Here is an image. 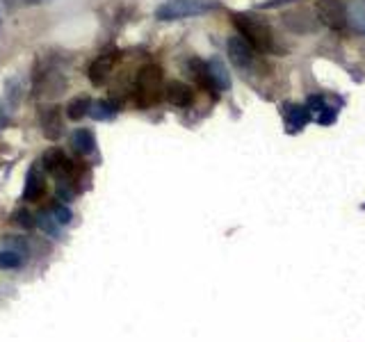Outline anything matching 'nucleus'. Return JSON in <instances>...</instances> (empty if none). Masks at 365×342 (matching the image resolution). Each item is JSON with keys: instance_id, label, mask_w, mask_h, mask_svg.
<instances>
[{"instance_id": "5", "label": "nucleus", "mask_w": 365, "mask_h": 342, "mask_svg": "<svg viewBox=\"0 0 365 342\" xmlns=\"http://www.w3.org/2000/svg\"><path fill=\"white\" fill-rule=\"evenodd\" d=\"M318 19L329 30H343L347 26V5L343 0H320Z\"/></svg>"}, {"instance_id": "6", "label": "nucleus", "mask_w": 365, "mask_h": 342, "mask_svg": "<svg viewBox=\"0 0 365 342\" xmlns=\"http://www.w3.org/2000/svg\"><path fill=\"white\" fill-rule=\"evenodd\" d=\"M281 114H284V124H286V130L288 133H300L306 126L311 124L313 114L311 110L306 108V105H300V103H284L281 105Z\"/></svg>"}, {"instance_id": "3", "label": "nucleus", "mask_w": 365, "mask_h": 342, "mask_svg": "<svg viewBox=\"0 0 365 342\" xmlns=\"http://www.w3.org/2000/svg\"><path fill=\"white\" fill-rule=\"evenodd\" d=\"M162 92V69L157 64H146L137 73V103L142 108H148V105L157 103Z\"/></svg>"}, {"instance_id": "17", "label": "nucleus", "mask_w": 365, "mask_h": 342, "mask_svg": "<svg viewBox=\"0 0 365 342\" xmlns=\"http://www.w3.org/2000/svg\"><path fill=\"white\" fill-rule=\"evenodd\" d=\"M37 226L46 235H51V238H57V235H60V224H57V219L53 217L51 210H41V213L37 215Z\"/></svg>"}, {"instance_id": "22", "label": "nucleus", "mask_w": 365, "mask_h": 342, "mask_svg": "<svg viewBox=\"0 0 365 342\" xmlns=\"http://www.w3.org/2000/svg\"><path fill=\"white\" fill-rule=\"evenodd\" d=\"M51 213H53V217L57 219V224H60V226H66L73 219L71 210L66 206H62V203H55V206L51 208Z\"/></svg>"}, {"instance_id": "19", "label": "nucleus", "mask_w": 365, "mask_h": 342, "mask_svg": "<svg viewBox=\"0 0 365 342\" xmlns=\"http://www.w3.org/2000/svg\"><path fill=\"white\" fill-rule=\"evenodd\" d=\"M114 105L112 103H107V101H96V103H91V108H89V114L94 117L96 121H105V119H112L114 117Z\"/></svg>"}, {"instance_id": "27", "label": "nucleus", "mask_w": 365, "mask_h": 342, "mask_svg": "<svg viewBox=\"0 0 365 342\" xmlns=\"http://www.w3.org/2000/svg\"><path fill=\"white\" fill-rule=\"evenodd\" d=\"M361 208H363V210H365V206H361Z\"/></svg>"}, {"instance_id": "23", "label": "nucleus", "mask_w": 365, "mask_h": 342, "mask_svg": "<svg viewBox=\"0 0 365 342\" xmlns=\"http://www.w3.org/2000/svg\"><path fill=\"white\" fill-rule=\"evenodd\" d=\"M14 222L19 224L21 228H26V231H30V228H35V226H37L35 215H32L30 210H19V213L14 215Z\"/></svg>"}, {"instance_id": "20", "label": "nucleus", "mask_w": 365, "mask_h": 342, "mask_svg": "<svg viewBox=\"0 0 365 342\" xmlns=\"http://www.w3.org/2000/svg\"><path fill=\"white\" fill-rule=\"evenodd\" d=\"M23 265V256H19L12 249L0 251V270H19Z\"/></svg>"}, {"instance_id": "25", "label": "nucleus", "mask_w": 365, "mask_h": 342, "mask_svg": "<svg viewBox=\"0 0 365 342\" xmlns=\"http://www.w3.org/2000/svg\"><path fill=\"white\" fill-rule=\"evenodd\" d=\"M21 5H41V3H48V0H16Z\"/></svg>"}, {"instance_id": "16", "label": "nucleus", "mask_w": 365, "mask_h": 342, "mask_svg": "<svg viewBox=\"0 0 365 342\" xmlns=\"http://www.w3.org/2000/svg\"><path fill=\"white\" fill-rule=\"evenodd\" d=\"M347 23L354 28V32L365 35V0H352L347 5Z\"/></svg>"}, {"instance_id": "12", "label": "nucleus", "mask_w": 365, "mask_h": 342, "mask_svg": "<svg viewBox=\"0 0 365 342\" xmlns=\"http://www.w3.org/2000/svg\"><path fill=\"white\" fill-rule=\"evenodd\" d=\"M46 194V178L39 167H30L26 176V187H23V199L26 201H39Z\"/></svg>"}, {"instance_id": "13", "label": "nucleus", "mask_w": 365, "mask_h": 342, "mask_svg": "<svg viewBox=\"0 0 365 342\" xmlns=\"http://www.w3.org/2000/svg\"><path fill=\"white\" fill-rule=\"evenodd\" d=\"M205 69H208V78L215 92H226L231 87V73L224 67V62L219 57H212L210 62H205Z\"/></svg>"}, {"instance_id": "14", "label": "nucleus", "mask_w": 365, "mask_h": 342, "mask_svg": "<svg viewBox=\"0 0 365 342\" xmlns=\"http://www.w3.org/2000/svg\"><path fill=\"white\" fill-rule=\"evenodd\" d=\"M164 99H167L171 105H176V108H187V105L192 103L194 94L185 83L173 80V83H169L167 87H164Z\"/></svg>"}, {"instance_id": "11", "label": "nucleus", "mask_w": 365, "mask_h": 342, "mask_svg": "<svg viewBox=\"0 0 365 342\" xmlns=\"http://www.w3.org/2000/svg\"><path fill=\"white\" fill-rule=\"evenodd\" d=\"M114 62H117V57H114L112 53H105L101 57H96L94 64L89 67V80H91V83H94L96 87L105 85L107 80H110V76H112Z\"/></svg>"}, {"instance_id": "9", "label": "nucleus", "mask_w": 365, "mask_h": 342, "mask_svg": "<svg viewBox=\"0 0 365 342\" xmlns=\"http://www.w3.org/2000/svg\"><path fill=\"white\" fill-rule=\"evenodd\" d=\"M41 167L46 171H51L53 176L57 178H69L71 171H73V165L69 160H66L64 151L62 149H51L44 153V160H41Z\"/></svg>"}, {"instance_id": "26", "label": "nucleus", "mask_w": 365, "mask_h": 342, "mask_svg": "<svg viewBox=\"0 0 365 342\" xmlns=\"http://www.w3.org/2000/svg\"><path fill=\"white\" fill-rule=\"evenodd\" d=\"M0 124H3V112H0Z\"/></svg>"}, {"instance_id": "4", "label": "nucleus", "mask_w": 365, "mask_h": 342, "mask_svg": "<svg viewBox=\"0 0 365 342\" xmlns=\"http://www.w3.org/2000/svg\"><path fill=\"white\" fill-rule=\"evenodd\" d=\"M226 51H228V57H231V62L235 64L238 69H251L256 60H258V51L247 42V39L242 35H235V37H228V42H226Z\"/></svg>"}, {"instance_id": "10", "label": "nucleus", "mask_w": 365, "mask_h": 342, "mask_svg": "<svg viewBox=\"0 0 365 342\" xmlns=\"http://www.w3.org/2000/svg\"><path fill=\"white\" fill-rule=\"evenodd\" d=\"M66 89V78L57 71H48L39 80V96L41 99H60Z\"/></svg>"}, {"instance_id": "15", "label": "nucleus", "mask_w": 365, "mask_h": 342, "mask_svg": "<svg viewBox=\"0 0 365 342\" xmlns=\"http://www.w3.org/2000/svg\"><path fill=\"white\" fill-rule=\"evenodd\" d=\"M71 146L78 156H89V153H94L96 149V140H94V135H91V130L80 128L71 135Z\"/></svg>"}, {"instance_id": "8", "label": "nucleus", "mask_w": 365, "mask_h": 342, "mask_svg": "<svg viewBox=\"0 0 365 342\" xmlns=\"http://www.w3.org/2000/svg\"><path fill=\"white\" fill-rule=\"evenodd\" d=\"M306 108L311 110V114L320 126H331L336 121L338 110L334 105H329V101L322 94H311L309 99H306Z\"/></svg>"}, {"instance_id": "21", "label": "nucleus", "mask_w": 365, "mask_h": 342, "mask_svg": "<svg viewBox=\"0 0 365 342\" xmlns=\"http://www.w3.org/2000/svg\"><path fill=\"white\" fill-rule=\"evenodd\" d=\"M3 244H5V249H12L19 256H28V242L23 238H16V235H5ZM23 260H26V258H23Z\"/></svg>"}, {"instance_id": "18", "label": "nucleus", "mask_w": 365, "mask_h": 342, "mask_svg": "<svg viewBox=\"0 0 365 342\" xmlns=\"http://www.w3.org/2000/svg\"><path fill=\"white\" fill-rule=\"evenodd\" d=\"M89 108H91V101L85 99V96H80V99H73L69 105H66V117H69L71 121H78L82 117H87Z\"/></svg>"}, {"instance_id": "7", "label": "nucleus", "mask_w": 365, "mask_h": 342, "mask_svg": "<svg viewBox=\"0 0 365 342\" xmlns=\"http://www.w3.org/2000/svg\"><path fill=\"white\" fill-rule=\"evenodd\" d=\"M39 124H41V133H44L46 140H60V135L64 133L62 112L57 105H48V108L41 110Z\"/></svg>"}, {"instance_id": "1", "label": "nucleus", "mask_w": 365, "mask_h": 342, "mask_svg": "<svg viewBox=\"0 0 365 342\" xmlns=\"http://www.w3.org/2000/svg\"><path fill=\"white\" fill-rule=\"evenodd\" d=\"M233 23L240 35H242L258 53L274 51V32L270 28V23H265L256 14H244V12L233 14Z\"/></svg>"}, {"instance_id": "24", "label": "nucleus", "mask_w": 365, "mask_h": 342, "mask_svg": "<svg viewBox=\"0 0 365 342\" xmlns=\"http://www.w3.org/2000/svg\"><path fill=\"white\" fill-rule=\"evenodd\" d=\"M286 3H293V0H267V3H263L261 7H265V10H274V7H281Z\"/></svg>"}, {"instance_id": "2", "label": "nucleus", "mask_w": 365, "mask_h": 342, "mask_svg": "<svg viewBox=\"0 0 365 342\" xmlns=\"http://www.w3.org/2000/svg\"><path fill=\"white\" fill-rule=\"evenodd\" d=\"M217 10L215 0H167L155 10V19L160 21H180L189 16H201Z\"/></svg>"}]
</instances>
